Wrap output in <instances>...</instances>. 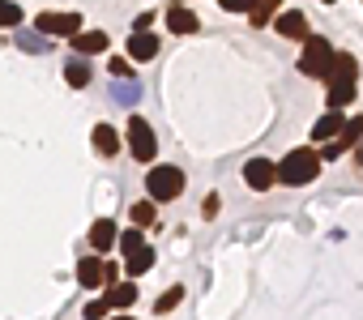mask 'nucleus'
I'll use <instances>...</instances> for the list:
<instances>
[{"label":"nucleus","mask_w":363,"mask_h":320,"mask_svg":"<svg viewBox=\"0 0 363 320\" xmlns=\"http://www.w3.org/2000/svg\"><path fill=\"white\" fill-rule=\"evenodd\" d=\"M278 171V184H291V188H303V184H312L317 171H321V158L317 149H291L282 163L274 167Z\"/></svg>","instance_id":"obj_1"},{"label":"nucleus","mask_w":363,"mask_h":320,"mask_svg":"<svg viewBox=\"0 0 363 320\" xmlns=\"http://www.w3.org/2000/svg\"><path fill=\"white\" fill-rule=\"evenodd\" d=\"M334 60H338V51L329 47V39H308V43H303V56H299V73H308V77H329V73H334Z\"/></svg>","instance_id":"obj_2"},{"label":"nucleus","mask_w":363,"mask_h":320,"mask_svg":"<svg viewBox=\"0 0 363 320\" xmlns=\"http://www.w3.org/2000/svg\"><path fill=\"white\" fill-rule=\"evenodd\" d=\"M145 188H150V201H176L184 192V171L180 167H154Z\"/></svg>","instance_id":"obj_3"},{"label":"nucleus","mask_w":363,"mask_h":320,"mask_svg":"<svg viewBox=\"0 0 363 320\" xmlns=\"http://www.w3.org/2000/svg\"><path fill=\"white\" fill-rule=\"evenodd\" d=\"M124 141H128V149H133V158H137V163H150V158L159 154V141H154V128H150L141 116H128Z\"/></svg>","instance_id":"obj_4"},{"label":"nucleus","mask_w":363,"mask_h":320,"mask_svg":"<svg viewBox=\"0 0 363 320\" xmlns=\"http://www.w3.org/2000/svg\"><path fill=\"white\" fill-rule=\"evenodd\" d=\"M359 137H363V116H355V120H346V124H342V133H338L334 141H325V149H321L317 158H321V163H325V158H329V163H334V158H338V154H346V149H355V145H359Z\"/></svg>","instance_id":"obj_5"},{"label":"nucleus","mask_w":363,"mask_h":320,"mask_svg":"<svg viewBox=\"0 0 363 320\" xmlns=\"http://www.w3.org/2000/svg\"><path fill=\"white\" fill-rule=\"evenodd\" d=\"M34 26H39V34H65V39H73L81 30V18L77 13H39Z\"/></svg>","instance_id":"obj_6"},{"label":"nucleus","mask_w":363,"mask_h":320,"mask_svg":"<svg viewBox=\"0 0 363 320\" xmlns=\"http://www.w3.org/2000/svg\"><path fill=\"white\" fill-rule=\"evenodd\" d=\"M244 180H248V188H256V192H270V188L278 184V171H274L270 158H252V163L244 167Z\"/></svg>","instance_id":"obj_7"},{"label":"nucleus","mask_w":363,"mask_h":320,"mask_svg":"<svg viewBox=\"0 0 363 320\" xmlns=\"http://www.w3.org/2000/svg\"><path fill=\"white\" fill-rule=\"evenodd\" d=\"M77 282L90 286V291H98L103 282H107V265H103L98 256H81L77 260Z\"/></svg>","instance_id":"obj_8"},{"label":"nucleus","mask_w":363,"mask_h":320,"mask_svg":"<svg viewBox=\"0 0 363 320\" xmlns=\"http://www.w3.org/2000/svg\"><path fill=\"white\" fill-rule=\"evenodd\" d=\"M73 47H77V56H98V51H107V34L103 30H77Z\"/></svg>","instance_id":"obj_9"},{"label":"nucleus","mask_w":363,"mask_h":320,"mask_svg":"<svg viewBox=\"0 0 363 320\" xmlns=\"http://www.w3.org/2000/svg\"><path fill=\"white\" fill-rule=\"evenodd\" d=\"M159 56V39L154 34H128V60H154Z\"/></svg>","instance_id":"obj_10"},{"label":"nucleus","mask_w":363,"mask_h":320,"mask_svg":"<svg viewBox=\"0 0 363 320\" xmlns=\"http://www.w3.org/2000/svg\"><path fill=\"white\" fill-rule=\"evenodd\" d=\"M112 244H116V222H112V218H98V222L90 227V248H94V252H107Z\"/></svg>","instance_id":"obj_11"},{"label":"nucleus","mask_w":363,"mask_h":320,"mask_svg":"<svg viewBox=\"0 0 363 320\" xmlns=\"http://www.w3.org/2000/svg\"><path fill=\"white\" fill-rule=\"evenodd\" d=\"M94 149H98L103 158H112V154H120V133H116L112 124H98V128H94Z\"/></svg>","instance_id":"obj_12"},{"label":"nucleus","mask_w":363,"mask_h":320,"mask_svg":"<svg viewBox=\"0 0 363 320\" xmlns=\"http://www.w3.org/2000/svg\"><path fill=\"white\" fill-rule=\"evenodd\" d=\"M278 34H282V39H308V18L295 13V9L282 13V18H278Z\"/></svg>","instance_id":"obj_13"},{"label":"nucleus","mask_w":363,"mask_h":320,"mask_svg":"<svg viewBox=\"0 0 363 320\" xmlns=\"http://www.w3.org/2000/svg\"><path fill=\"white\" fill-rule=\"evenodd\" d=\"M124 265H128V278H141V274H150V269H154V252L141 244L137 252H128V256H124Z\"/></svg>","instance_id":"obj_14"},{"label":"nucleus","mask_w":363,"mask_h":320,"mask_svg":"<svg viewBox=\"0 0 363 320\" xmlns=\"http://www.w3.org/2000/svg\"><path fill=\"white\" fill-rule=\"evenodd\" d=\"M197 26H201V22H197L188 9H180V5H176V9H167V30H171V34H192Z\"/></svg>","instance_id":"obj_15"},{"label":"nucleus","mask_w":363,"mask_h":320,"mask_svg":"<svg viewBox=\"0 0 363 320\" xmlns=\"http://www.w3.org/2000/svg\"><path fill=\"white\" fill-rule=\"evenodd\" d=\"M342 124H346V116L329 112V116H321V120L312 124V137H317V141H334V137L342 133Z\"/></svg>","instance_id":"obj_16"},{"label":"nucleus","mask_w":363,"mask_h":320,"mask_svg":"<svg viewBox=\"0 0 363 320\" xmlns=\"http://www.w3.org/2000/svg\"><path fill=\"white\" fill-rule=\"evenodd\" d=\"M137 303V286H133V278L128 282H116L112 291H107V307H133Z\"/></svg>","instance_id":"obj_17"},{"label":"nucleus","mask_w":363,"mask_h":320,"mask_svg":"<svg viewBox=\"0 0 363 320\" xmlns=\"http://www.w3.org/2000/svg\"><path fill=\"white\" fill-rule=\"evenodd\" d=\"M65 77H69V86H90V65H86V56H73L69 65H65Z\"/></svg>","instance_id":"obj_18"},{"label":"nucleus","mask_w":363,"mask_h":320,"mask_svg":"<svg viewBox=\"0 0 363 320\" xmlns=\"http://www.w3.org/2000/svg\"><path fill=\"white\" fill-rule=\"evenodd\" d=\"M112 98H116V102H124V107H133V102L141 98V86H137V77H133V81H116V86H112Z\"/></svg>","instance_id":"obj_19"},{"label":"nucleus","mask_w":363,"mask_h":320,"mask_svg":"<svg viewBox=\"0 0 363 320\" xmlns=\"http://www.w3.org/2000/svg\"><path fill=\"white\" fill-rule=\"evenodd\" d=\"M274 9H282V0H256V5L248 9V13H252V26H265Z\"/></svg>","instance_id":"obj_20"},{"label":"nucleus","mask_w":363,"mask_h":320,"mask_svg":"<svg viewBox=\"0 0 363 320\" xmlns=\"http://www.w3.org/2000/svg\"><path fill=\"white\" fill-rule=\"evenodd\" d=\"M18 47H22V51H47L51 43H47V34H39V30H34V34H30V30H22Z\"/></svg>","instance_id":"obj_21"},{"label":"nucleus","mask_w":363,"mask_h":320,"mask_svg":"<svg viewBox=\"0 0 363 320\" xmlns=\"http://www.w3.org/2000/svg\"><path fill=\"white\" fill-rule=\"evenodd\" d=\"M154 222V201H137L133 205V227L141 231V227H150Z\"/></svg>","instance_id":"obj_22"},{"label":"nucleus","mask_w":363,"mask_h":320,"mask_svg":"<svg viewBox=\"0 0 363 320\" xmlns=\"http://www.w3.org/2000/svg\"><path fill=\"white\" fill-rule=\"evenodd\" d=\"M107 69H112V77L133 81V60H128V56H112V60H107Z\"/></svg>","instance_id":"obj_23"},{"label":"nucleus","mask_w":363,"mask_h":320,"mask_svg":"<svg viewBox=\"0 0 363 320\" xmlns=\"http://www.w3.org/2000/svg\"><path fill=\"white\" fill-rule=\"evenodd\" d=\"M180 299H184V291H180V286H171L167 295H159V303H154V312H159V316H167V312H171V307H176Z\"/></svg>","instance_id":"obj_24"},{"label":"nucleus","mask_w":363,"mask_h":320,"mask_svg":"<svg viewBox=\"0 0 363 320\" xmlns=\"http://www.w3.org/2000/svg\"><path fill=\"white\" fill-rule=\"evenodd\" d=\"M116 244H120V252L128 256V252H137V248H141V231H137V227H128L124 235H116Z\"/></svg>","instance_id":"obj_25"},{"label":"nucleus","mask_w":363,"mask_h":320,"mask_svg":"<svg viewBox=\"0 0 363 320\" xmlns=\"http://www.w3.org/2000/svg\"><path fill=\"white\" fill-rule=\"evenodd\" d=\"M18 22H22V9L13 0H0V26H18Z\"/></svg>","instance_id":"obj_26"},{"label":"nucleus","mask_w":363,"mask_h":320,"mask_svg":"<svg viewBox=\"0 0 363 320\" xmlns=\"http://www.w3.org/2000/svg\"><path fill=\"white\" fill-rule=\"evenodd\" d=\"M107 316V299H90L86 303V320H103Z\"/></svg>","instance_id":"obj_27"},{"label":"nucleus","mask_w":363,"mask_h":320,"mask_svg":"<svg viewBox=\"0 0 363 320\" xmlns=\"http://www.w3.org/2000/svg\"><path fill=\"white\" fill-rule=\"evenodd\" d=\"M252 5H256V0H223V9H227V13H248Z\"/></svg>","instance_id":"obj_28"},{"label":"nucleus","mask_w":363,"mask_h":320,"mask_svg":"<svg viewBox=\"0 0 363 320\" xmlns=\"http://www.w3.org/2000/svg\"><path fill=\"white\" fill-rule=\"evenodd\" d=\"M150 22H154V13H137V22H133V34H145V30H150Z\"/></svg>","instance_id":"obj_29"},{"label":"nucleus","mask_w":363,"mask_h":320,"mask_svg":"<svg viewBox=\"0 0 363 320\" xmlns=\"http://www.w3.org/2000/svg\"><path fill=\"white\" fill-rule=\"evenodd\" d=\"M355 158H359V167H363V137H359V145H355Z\"/></svg>","instance_id":"obj_30"},{"label":"nucleus","mask_w":363,"mask_h":320,"mask_svg":"<svg viewBox=\"0 0 363 320\" xmlns=\"http://www.w3.org/2000/svg\"><path fill=\"white\" fill-rule=\"evenodd\" d=\"M116 320H133V316H116Z\"/></svg>","instance_id":"obj_31"},{"label":"nucleus","mask_w":363,"mask_h":320,"mask_svg":"<svg viewBox=\"0 0 363 320\" xmlns=\"http://www.w3.org/2000/svg\"><path fill=\"white\" fill-rule=\"evenodd\" d=\"M325 5H334V0H325Z\"/></svg>","instance_id":"obj_32"}]
</instances>
